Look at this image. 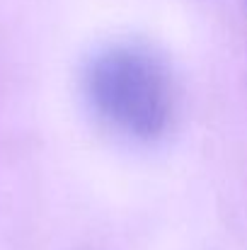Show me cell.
Instances as JSON below:
<instances>
[{"label": "cell", "mask_w": 247, "mask_h": 250, "mask_svg": "<svg viewBox=\"0 0 247 250\" xmlns=\"http://www.w3.org/2000/svg\"><path fill=\"white\" fill-rule=\"evenodd\" d=\"M82 90L104 124L138 141L163 136L172 119L174 92L165 63L133 44L97 51L85 66Z\"/></svg>", "instance_id": "cell-1"}]
</instances>
